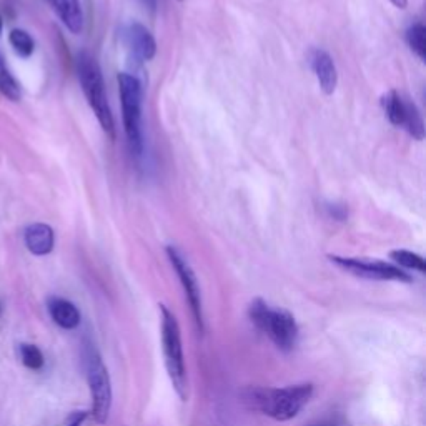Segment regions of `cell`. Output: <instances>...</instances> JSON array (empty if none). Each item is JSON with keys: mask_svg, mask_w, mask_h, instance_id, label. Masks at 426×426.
Instances as JSON below:
<instances>
[{"mask_svg": "<svg viewBox=\"0 0 426 426\" xmlns=\"http://www.w3.org/2000/svg\"><path fill=\"white\" fill-rule=\"evenodd\" d=\"M312 383H300L284 388L252 387L242 391V403L248 410L268 416L275 421H288L295 418L303 406L312 400Z\"/></svg>", "mask_w": 426, "mask_h": 426, "instance_id": "obj_1", "label": "cell"}, {"mask_svg": "<svg viewBox=\"0 0 426 426\" xmlns=\"http://www.w3.org/2000/svg\"><path fill=\"white\" fill-rule=\"evenodd\" d=\"M248 317L280 351L288 353L298 343V325L288 310L272 308L263 298H255L248 307Z\"/></svg>", "mask_w": 426, "mask_h": 426, "instance_id": "obj_2", "label": "cell"}, {"mask_svg": "<svg viewBox=\"0 0 426 426\" xmlns=\"http://www.w3.org/2000/svg\"><path fill=\"white\" fill-rule=\"evenodd\" d=\"M77 72L78 80H80L82 90L87 97L90 109L94 110L97 120H99L102 130L109 135L112 140H115V122L112 110H110L109 99L105 94V83L104 77H102V71L99 67L94 55L87 50L78 54L77 57Z\"/></svg>", "mask_w": 426, "mask_h": 426, "instance_id": "obj_3", "label": "cell"}, {"mask_svg": "<svg viewBox=\"0 0 426 426\" xmlns=\"http://www.w3.org/2000/svg\"><path fill=\"white\" fill-rule=\"evenodd\" d=\"M159 307L162 318V350H164L166 373H169L174 390L177 391L180 400L187 401L188 379L178 320L165 305H159Z\"/></svg>", "mask_w": 426, "mask_h": 426, "instance_id": "obj_4", "label": "cell"}, {"mask_svg": "<svg viewBox=\"0 0 426 426\" xmlns=\"http://www.w3.org/2000/svg\"><path fill=\"white\" fill-rule=\"evenodd\" d=\"M118 94L122 102L123 130L128 147L135 157L143 152L142 138V82L132 73H118Z\"/></svg>", "mask_w": 426, "mask_h": 426, "instance_id": "obj_5", "label": "cell"}, {"mask_svg": "<svg viewBox=\"0 0 426 426\" xmlns=\"http://www.w3.org/2000/svg\"><path fill=\"white\" fill-rule=\"evenodd\" d=\"M85 372L92 400L89 413L95 423L104 425L112 410V382H110L109 370L95 348H89L85 353Z\"/></svg>", "mask_w": 426, "mask_h": 426, "instance_id": "obj_6", "label": "cell"}, {"mask_svg": "<svg viewBox=\"0 0 426 426\" xmlns=\"http://www.w3.org/2000/svg\"><path fill=\"white\" fill-rule=\"evenodd\" d=\"M330 262L340 267L341 270L351 273V275L360 276L365 280H378V281H403V284H411V276L400 267L391 265V263L382 260H368V258H348L330 255Z\"/></svg>", "mask_w": 426, "mask_h": 426, "instance_id": "obj_7", "label": "cell"}, {"mask_svg": "<svg viewBox=\"0 0 426 426\" xmlns=\"http://www.w3.org/2000/svg\"><path fill=\"white\" fill-rule=\"evenodd\" d=\"M166 255H169V260L172 263L174 270L177 272L180 284H182V288L185 291V296H187L188 303H190V310H192L193 320H195L197 328L203 331V307H202V293H200V286H198V280L193 273L190 263L185 260V257L178 252L175 247H166Z\"/></svg>", "mask_w": 426, "mask_h": 426, "instance_id": "obj_8", "label": "cell"}, {"mask_svg": "<svg viewBox=\"0 0 426 426\" xmlns=\"http://www.w3.org/2000/svg\"><path fill=\"white\" fill-rule=\"evenodd\" d=\"M122 40L125 49L128 50L135 62H148L155 57L157 42L145 25L133 22V24L123 27Z\"/></svg>", "mask_w": 426, "mask_h": 426, "instance_id": "obj_9", "label": "cell"}, {"mask_svg": "<svg viewBox=\"0 0 426 426\" xmlns=\"http://www.w3.org/2000/svg\"><path fill=\"white\" fill-rule=\"evenodd\" d=\"M310 63L317 75L320 89L323 90V94L331 95L338 85V72L331 55L323 49H315L310 55Z\"/></svg>", "mask_w": 426, "mask_h": 426, "instance_id": "obj_10", "label": "cell"}, {"mask_svg": "<svg viewBox=\"0 0 426 426\" xmlns=\"http://www.w3.org/2000/svg\"><path fill=\"white\" fill-rule=\"evenodd\" d=\"M24 240H25V247L29 248V252L37 255V257L49 255L54 250V245H55V235L52 226L45 224H34L27 226Z\"/></svg>", "mask_w": 426, "mask_h": 426, "instance_id": "obj_11", "label": "cell"}, {"mask_svg": "<svg viewBox=\"0 0 426 426\" xmlns=\"http://www.w3.org/2000/svg\"><path fill=\"white\" fill-rule=\"evenodd\" d=\"M47 308L55 325L63 328V330H75L80 325V312L68 300L60 298V296H50Z\"/></svg>", "mask_w": 426, "mask_h": 426, "instance_id": "obj_12", "label": "cell"}, {"mask_svg": "<svg viewBox=\"0 0 426 426\" xmlns=\"http://www.w3.org/2000/svg\"><path fill=\"white\" fill-rule=\"evenodd\" d=\"M50 6L57 12L62 24L67 27L72 34H80L83 29V13L78 0H49Z\"/></svg>", "mask_w": 426, "mask_h": 426, "instance_id": "obj_13", "label": "cell"}, {"mask_svg": "<svg viewBox=\"0 0 426 426\" xmlns=\"http://www.w3.org/2000/svg\"><path fill=\"white\" fill-rule=\"evenodd\" d=\"M382 107L390 123L395 125V127H401L403 118H405L406 99H403L396 90H390L382 97Z\"/></svg>", "mask_w": 426, "mask_h": 426, "instance_id": "obj_14", "label": "cell"}, {"mask_svg": "<svg viewBox=\"0 0 426 426\" xmlns=\"http://www.w3.org/2000/svg\"><path fill=\"white\" fill-rule=\"evenodd\" d=\"M403 128L410 133L415 140H423L425 138V122L421 117L418 107L413 102L406 99V107H405V118H403Z\"/></svg>", "mask_w": 426, "mask_h": 426, "instance_id": "obj_15", "label": "cell"}, {"mask_svg": "<svg viewBox=\"0 0 426 426\" xmlns=\"http://www.w3.org/2000/svg\"><path fill=\"white\" fill-rule=\"evenodd\" d=\"M0 94L12 102L20 100V87L6 66V59L0 54Z\"/></svg>", "mask_w": 426, "mask_h": 426, "instance_id": "obj_16", "label": "cell"}, {"mask_svg": "<svg viewBox=\"0 0 426 426\" xmlns=\"http://www.w3.org/2000/svg\"><path fill=\"white\" fill-rule=\"evenodd\" d=\"M390 258L396 263V267H400L401 270L406 268V270H415L420 273H425L426 270V263L423 260V257H420L418 253L410 252V250H393L390 253Z\"/></svg>", "mask_w": 426, "mask_h": 426, "instance_id": "obj_17", "label": "cell"}, {"mask_svg": "<svg viewBox=\"0 0 426 426\" xmlns=\"http://www.w3.org/2000/svg\"><path fill=\"white\" fill-rule=\"evenodd\" d=\"M406 44L411 49V52L418 55L421 60L426 59V29L421 22H415L413 25L406 30Z\"/></svg>", "mask_w": 426, "mask_h": 426, "instance_id": "obj_18", "label": "cell"}, {"mask_svg": "<svg viewBox=\"0 0 426 426\" xmlns=\"http://www.w3.org/2000/svg\"><path fill=\"white\" fill-rule=\"evenodd\" d=\"M18 358H20L22 365H24L25 368L32 370V372H39V370L44 368L45 365L44 353H42L39 346L32 343L18 345Z\"/></svg>", "mask_w": 426, "mask_h": 426, "instance_id": "obj_19", "label": "cell"}, {"mask_svg": "<svg viewBox=\"0 0 426 426\" xmlns=\"http://www.w3.org/2000/svg\"><path fill=\"white\" fill-rule=\"evenodd\" d=\"M8 40H11L12 49L16 50V54L20 55V57L29 59L30 55L34 54V50H35L34 39H32L30 34H27L25 30L13 29L11 32V35H8Z\"/></svg>", "mask_w": 426, "mask_h": 426, "instance_id": "obj_20", "label": "cell"}, {"mask_svg": "<svg viewBox=\"0 0 426 426\" xmlns=\"http://www.w3.org/2000/svg\"><path fill=\"white\" fill-rule=\"evenodd\" d=\"M325 210L328 213V217L333 220L338 221H345L348 219V208L345 205H340V203H327Z\"/></svg>", "mask_w": 426, "mask_h": 426, "instance_id": "obj_21", "label": "cell"}, {"mask_svg": "<svg viewBox=\"0 0 426 426\" xmlns=\"http://www.w3.org/2000/svg\"><path fill=\"white\" fill-rule=\"evenodd\" d=\"M89 416V411H72L66 421V426H82Z\"/></svg>", "mask_w": 426, "mask_h": 426, "instance_id": "obj_22", "label": "cell"}, {"mask_svg": "<svg viewBox=\"0 0 426 426\" xmlns=\"http://www.w3.org/2000/svg\"><path fill=\"white\" fill-rule=\"evenodd\" d=\"M305 426H341V418L340 416H327V418L322 420H315L312 423L305 425Z\"/></svg>", "mask_w": 426, "mask_h": 426, "instance_id": "obj_23", "label": "cell"}, {"mask_svg": "<svg viewBox=\"0 0 426 426\" xmlns=\"http://www.w3.org/2000/svg\"><path fill=\"white\" fill-rule=\"evenodd\" d=\"M390 2L398 8H406V6H408V0H390Z\"/></svg>", "mask_w": 426, "mask_h": 426, "instance_id": "obj_24", "label": "cell"}, {"mask_svg": "<svg viewBox=\"0 0 426 426\" xmlns=\"http://www.w3.org/2000/svg\"><path fill=\"white\" fill-rule=\"evenodd\" d=\"M142 2L150 8H155V6H157V0H142Z\"/></svg>", "mask_w": 426, "mask_h": 426, "instance_id": "obj_25", "label": "cell"}, {"mask_svg": "<svg viewBox=\"0 0 426 426\" xmlns=\"http://www.w3.org/2000/svg\"><path fill=\"white\" fill-rule=\"evenodd\" d=\"M0 34H2V18H0Z\"/></svg>", "mask_w": 426, "mask_h": 426, "instance_id": "obj_26", "label": "cell"}, {"mask_svg": "<svg viewBox=\"0 0 426 426\" xmlns=\"http://www.w3.org/2000/svg\"><path fill=\"white\" fill-rule=\"evenodd\" d=\"M0 313H2V305H0Z\"/></svg>", "mask_w": 426, "mask_h": 426, "instance_id": "obj_27", "label": "cell"}, {"mask_svg": "<svg viewBox=\"0 0 426 426\" xmlns=\"http://www.w3.org/2000/svg\"><path fill=\"white\" fill-rule=\"evenodd\" d=\"M178 2H182V0H178Z\"/></svg>", "mask_w": 426, "mask_h": 426, "instance_id": "obj_28", "label": "cell"}]
</instances>
